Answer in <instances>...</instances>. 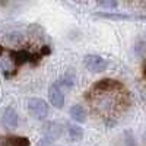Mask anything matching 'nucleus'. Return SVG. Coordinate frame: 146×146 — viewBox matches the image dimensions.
Returning <instances> with one entry per match:
<instances>
[{
    "mask_svg": "<svg viewBox=\"0 0 146 146\" xmlns=\"http://www.w3.org/2000/svg\"><path fill=\"white\" fill-rule=\"evenodd\" d=\"M73 83H75V78L73 76H70V75H64L63 78H60L57 82H56V85L60 88V89H72L73 88Z\"/></svg>",
    "mask_w": 146,
    "mask_h": 146,
    "instance_id": "12",
    "label": "nucleus"
},
{
    "mask_svg": "<svg viewBox=\"0 0 146 146\" xmlns=\"http://www.w3.org/2000/svg\"><path fill=\"white\" fill-rule=\"evenodd\" d=\"M66 130H67V135L73 142H79L83 137V129L79 124H73V123H67L66 124Z\"/></svg>",
    "mask_w": 146,
    "mask_h": 146,
    "instance_id": "10",
    "label": "nucleus"
},
{
    "mask_svg": "<svg viewBox=\"0 0 146 146\" xmlns=\"http://www.w3.org/2000/svg\"><path fill=\"white\" fill-rule=\"evenodd\" d=\"M6 146H31V142L23 136H12L6 139Z\"/></svg>",
    "mask_w": 146,
    "mask_h": 146,
    "instance_id": "11",
    "label": "nucleus"
},
{
    "mask_svg": "<svg viewBox=\"0 0 146 146\" xmlns=\"http://www.w3.org/2000/svg\"><path fill=\"white\" fill-rule=\"evenodd\" d=\"M28 110L32 117H35L36 120H45L48 115V111H50V107L48 104L42 100V98H29L28 100Z\"/></svg>",
    "mask_w": 146,
    "mask_h": 146,
    "instance_id": "2",
    "label": "nucleus"
},
{
    "mask_svg": "<svg viewBox=\"0 0 146 146\" xmlns=\"http://www.w3.org/2000/svg\"><path fill=\"white\" fill-rule=\"evenodd\" d=\"M123 88L124 86L121 82L107 78V79H101V80L96 82L92 86V91H95V92H111V91H120Z\"/></svg>",
    "mask_w": 146,
    "mask_h": 146,
    "instance_id": "6",
    "label": "nucleus"
},
{
    "mask_svg": "<svg viewBox=\"0 0 146 146\" xmlns=\"http://www.w3.org/2000/svg\"><path fill=\"white\" fill-rule=\"evenodd\" d=\"M36 146H54V142L48 137H41L38 143H36Z\"/></svg>",
    "mask_w": 146,
    "mask_h": 146,
    "instance_id": "15",
    "label": "nucleus"
},
{
    "mask_svg": "<svg viewBox=\"0 0 146 146\" xmlns=\"http://www.w3.org/2000/svg\"><path fill=\"white\" fill-rule=\"evenodd\" d=\"M126 146H136L135 137H133V133L131 131H126Z\"/></svg>",
    "mask_w": 146,
    "mask_h": 146,
    "instance_id": "14",
    "label": "nucleus"
},
{
    "mask_svg": "<svg viewBox=\"0 0 146 146\" xmlns=\"http://www.w3.org/2000/svg\"><path fill=\"white\" fill-rule=\"evenodd\" d=\"M48 100H50V104L57 110H62L64 107V94L56 83L50 85L48 88Z\"/></svg>",
    "mask_w": 146,
    "mask_h": 146,
    "instance_id": "7",
    "label": "nucleus"
},
{
    "mask_svg": "<svg viewBox=\"0 0 146 146\" xmlns=\"http://www.w3.org/2000/svg\"><path fill=\"white\" fill-rule=\"evenodd\" d=\"M5 51H6V48H5L3 45H0V56H2V54H3Z\"/></svg>",
    "mask_w": 146,
    "mask_h": 146,
    "instance_id": "17",
    "label": "nucleus"
},
{
    "mask_svg": "<svg viewBox=\"0 0 146 146\" xmlns=\"http://www.w3.org/2000/svg\"><path fill=\"white\" fill-rule=\"evenodd\" d=\"M12 58V62H13L16 66H22V64H25V63H38L40 60H41V54H34L28 50H6Z\"/></svg>",
    "mask_w": 146,
    "mask_h": 146,
    "instance_id": "1",
    "label": "nucleus"
},
{
    "mask_svg": "<svg viewBox=\"0 0 146 146\" xmlns=\"http://www.w3.org/2000/svg\"><path fill=\"white\" fill-rule=\"evenodd\" d=\"M83 64L92 73H102L108 67V62L98 54H86L83 58Z\"/></svg>",
    "mask_w": 146,
    "mask_h": 146,
    "instance_id": "3",
    "label": "nucleus"
},
{
    "mask_svg": "<svg viewBox=\"0 0 146 146\" xmlns=\"http://www.w3.org/2000/svg\"><path fill=\"white\" fill-rule=\"evenodd\" d=\"M98 18L111 19V21H146V16H137V15H127V13H115V12H101L95 13Z\"/></svg>",
    "mask_w": 146,
    "mask_h": 146,
    "instance_id": "8",
    "label": "nucleus"
},
{
    "mask_svg": "<svg viewBox=\"0 0 146 146\" xmlns=\"http://www.w3.org/2000/svg\"><path fill=\"white\" fill-rule=\"evenodd\" d=\"M98 5L105 9H115L118 6V2L117 0H101V2H98Z\"/></svg>",
    "mask_w": 146,
    "mask_h": 146,
    "instance_id": "13",
    "label": "nucleus"
},
{
    "mask_svg": "<svg viewBox=\"0 0 146 146\" xmlns=\"http://www.w3.org/2000/svg\"><path fill=\"white\" fill-rule=\"evenodd\" d=\"M2 124L5 129L7 130H15L18 129L19 124V115L15 111V108L12 107H6L3 111H2Z\"/></svg>",
    "mask_w": 146,
    "mask_h": 146,
    "instance_id": "5",
    "label": "nucleus"
},
{
    "mask_svg": "<svg viewBox=\"0 0 146 146\" xmlns=\"http://www.w3.org/2000/svg\"><path fill=\"white\" fill-rule=\"evenodd\" d=\"M66 130V126L60 121H47L42 126V133H44V137L51 139L53 142L58 140L60 137L63 136V133Z\"/></svg>",
    "mask_w": 146,
    "mask_h": 146,
    "instance_id": "4",
    "label": "nucleus"
},
{
    "mask_svg": "<svg viewBox=\"0 0 146 146\" xmlns=\"http://www.w3.org/2000/svg\"><path fill=\"white\" fill-rule=\"evenodd\" d=\"M50 53H51V50L48 48V45H44V47H42V50H41V56H48Z\"/></svg>",
    "mask_w": 146,
    "mask_h": 146,
    "instance_id": "16",
    "label": "nucleus"
},
{
    "mask_svg": "<svg viewBox=\"0 0 146 146\" xmlns=\"http://www.w3.org/2000/svg\"><path fill=\"white\" fill-rule=\"evenodd\" d=\"M69 114L76 124H83L88 121V113H86V110H85L83 105H79V104L72 105L69 110Z\"/></svg>",
    "mask_w": 146,
    "mask_h": 146,
    "instance_id": "9",
    "label": "nucleus"
}]
</instances>
